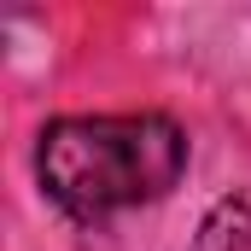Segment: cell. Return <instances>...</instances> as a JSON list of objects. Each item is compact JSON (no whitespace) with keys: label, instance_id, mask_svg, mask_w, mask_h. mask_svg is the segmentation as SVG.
I'll list each match as a JSON object with an SVG mask.
<instances>
[{"label":"cell","instance_id":"obj_1","mask_svg":"<svg viewBox=\"0 0 251 251\" xmlns=\"http://www.w3.org/2000/svg\"><path fill=\"white\" fill-rule=\"evenodd\" d=\"M187 176V134L164 111L53 117L35 140V181L76 222L158 204Z\"/></svg>","mask_w":251,"mask_h":251},{"label":"cell","instance_id":"obj_2","mask_svg":"<svg viewBox=\"0 0 251 251\" xmlns=\"http://www.w3.org/2000/svg\"><path fill=\"white\" fill-rule=\"evenodd\" d=\"M193 251H251V193H228L199 222Z\"/></svg>","mask_w":251,"mask_h":251}]
</instances>
